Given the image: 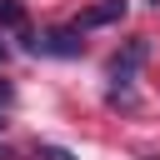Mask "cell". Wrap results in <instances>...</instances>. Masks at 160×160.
<instances>
[{
  "label": "cell",
  "mask_w": 160,
  "mask_h": 160,
  "mask_svg": "<svg viewBox=\"0 0 160 160\" xmlns=\"http://www.w3.org/2000/svg\"><path fill=\"white\" fill-rule=\"evenodd\" d=\"M40 160H75V155L60 150V145H40Z\"/></svg>",
  "instance_id": "obj_5"
},
{
  "label": "cell",
  "mask_w": 160,
  "mask_h": 160,
  "mask_svg": "<svg viewBox=\"0 0 160 160\" xmlns=\"http://www.w3.org/2000/svg\"><path fill=\"white\" fill-rule=\"evenodd\" d=\"M145 55H150V45H145V40H130V45H125V55H110V65H105V70H110V80H115V85H130Z\"/></svg>",
  "instance_id": "obj_2"
},
{
  "label": "cell",
  "mask_w": 160,
  "mask_h": 160,
  "mask_svg": "<svg viewBox=\"0 0 160 160\" xmlns=\"http://www.w3.org/2000/svg\"><path fill=\"white\" fill-rule=\"evenodd\" d=\"M120 15H125V0H95L90 10H80L75 30H95V25H115Z\"/></svg>",
  "instance_id": "obj_3"
},
{
  "label": "cell",
  "mask_w": 160,
  "mask_h": 160,
  "mask_svg": "<svg viewBox=\"0 0 160 160\" xmlns=\"http://www.w3.org/2000/svg\"><path fill=\"white\" fill-rule=\"evenodd\" d=\"M0 30H25V5L20 0H0Z\"/></svg>",
  "instance_id": "obj_4"
},
{
  "label": "cell",
  "mask_w": 160,
  "mask_h": 160,
  "mask_svg": "<svg viewBox=\"0 0 160 160\" xmlns=\"http://www.w3.org/2000/svg\"><path fill=\"white\" fill-rule=\"evenodd\" d=\"M20 40H25V50H30V55H60V60L80 55V45H85L75 25H65V30H45V35H30V30H20Z\"/></svg>",
  "instance_id": "obj_1"
},
{
  "label": "cell",
  "mask_w": 160,
  "mask_h": 160,
  "mask_svg": "<svg viewBox=\"0 0 160 160\" xmlns=\"http://www.w3.org/2000/svg\"><path fill=\"white\" fill-rule=\"evenodd\" d=\"M10 100H15V85H10V80H5V75H0V110H5V105H10Z\"/></svg>",
  "instance_id": "obj_6"
},
{
  "label": "cell",
  "mask_w": 160,
  "mask_h": 160,
  "mask_svg": "<svg viewBox=\"0 0 160 160\" xmlns=\"http://www.w3.org/2000/svg\"><path fill=\"white\" fill-rule=\"evenodd\" d=\"M0 65H5V45H0Z\"/></svg>",
  "instance_id": "obj_7"
}]
</instances>
